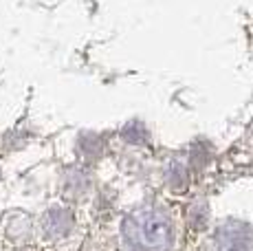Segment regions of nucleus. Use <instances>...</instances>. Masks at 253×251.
<instances>
[{"mask_svg": "<svg viewBox=\"0 0 253 251\" xmlns=\"http://www.w3.org/2000/svg\"><path fill=\"white\" fill-rule=\"evenodd\" d=\"M172 238V223L157 207H143L126 220V240L137 251H165Z\"/></svg>", "mask_w": 253, "mask_h": 251, "instance_id": "1", "label": "nucleus"}, {"mask_svg": "<svg viewBox=\"0 0 253 251\" xmlns=\"http://www.w3.org/2000/svg\"><path fill=\"white\" fill-rule=\"evenodd\" d=\"M251 238H247V234L242 229H222L216 236V249L218 251H247L249 249Z\"/></svg>", "mask_w": 253, "mask_h": 251, "instance_id": "2", "label": "nucleus"}]
</instances>
